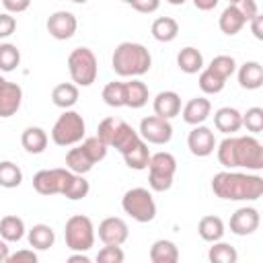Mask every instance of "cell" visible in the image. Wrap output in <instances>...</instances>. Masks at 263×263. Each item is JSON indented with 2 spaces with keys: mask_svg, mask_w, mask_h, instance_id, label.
Listing matches in <instances>:
<instances>
[{
  "mask_svg": "<svg viewBox=\"0 0 263 263\" xmlns=\"http://www.w3.org/2000/svg\"><path fill=\"white\" fill-rule=\"evenodd\" d=\"M218 148V162L232 171V168H247V171H261L263 168V144L255 136H226Z\"/></svg>",
  "mask_w": 263,
  "mask_h": 263,
  "instance_id": "1",
  "label": "cell"
},
{
  "mask_svg": "<svg viewBox=\"0 0 263 263\" xmlns=\"http://www.w3.org/2000/svg\"><path fill=\"white\" fill-rule=\"evenodd\" d=\"M245 25H247V18L240 14L236 2L228 4V6L222 10L220 18H218V27H220V31H222L224 35H230V37L236 35V33H240V29H242Z\"/></svg>",
  "mask_w": 263,
  "mask_h": 263,
  "instance_id": "20",
  "label": "cell"
},
{
  "mask_svg": "<svg viewBox=\"0 0 263 263\" xmlns=\"http://www.w3.org/2000/svg\"><path fill=\"white\" fill-rule=\"evenodd\" d=\"M84 134H86V123L78 111H64L51 127V140L58 146H74L82 142Z\"/></svg>",
  "mask_w": 263,
  "mask_h": 263,
  "instance_id": "8",
  "label": "cell"
},
{
  "mask_svg": "<svg viewBox=\"0 0 263 263\" xmlns=\"http://www.w3.org/2000/svg\"><path fill=\"white\" fill-rule=\"evenodd\" d=\"M123 95H125V107H132V109L144 107L150 99L148 86L138 78H132L129 82H123Z\"/></svg>",
  "mask_w": 263,
  "mask_h": 263,
  "instance_id": "22",
  "label": "cell"
},
{
  "mask_svg": "<svg viewBox=\"0 0 263 263\" xmlns=\"http://www.w3.org/2000/svg\"><path fill=\"white\" fill-rule=\"evenodd\" d=\"M68 72L72 78V84L76 86H90L97 80L99 64L97 55L88 47H74L68 55Z\"/></svg>",
  "mask_w": 263,
  "mask_h": 263,
  "instance_id": "4",
  "label": "cell"
},
{
  "mask_svg": "<svg viewBox=\"0 0 263 263\" xmlns=\"http://www.w3.org/2000/svg\"><path fill=\"white\" fill-rule=\"evenodd\" d=\"M218 6V0H195V8L199 10H212Z\"/></svg>",
  "mask_w": 263,
  "mask_h": 263,
  "instance_id": "50",
  "label": "cell"
},
{
  "mask_svg": "<svg viewBox=\"0 0 263 263\" xmlns=\"http://www.w3.org/2000/svg\"><path fill=\"white\" fill-rule=\"evenodd\" d=\"M261 224V216H259V210L257 208H251V205H245V208H238L232 216H230V232L236 234V236H249L253 234Z\"/></svg>",
  "mask_w": 263,
  "mask_h": 263,
  "instance_id": "12",
  "label": "cell"
},
{
  "mask_svg": "<svg viewBox=\"0 0 263 263\" xmlns=\"http://www.w3.org/2000/svg\"><path fill=\"white\" fill-rule=\"evenodd\" d=\"M150 33L156 41L171 43L179 35V23L173 16H158V18H154V23L150 27Z\"/></svg>",
  "mask_w": 263,
  "mask_h": 263,
  "instance_id": "28",
  "label": "cell"
},
{
  "mask_svg": "<svg viewBox=\"0 0 263 263\" xmlns=\"http://www.w3.org/2000/svg\"><path fill=\"white\" fill-rule=\"evenodd\" d=\"M27 238H29V245L35 251H47L55 242V232H53V228L49 224H35L27 232Z\"/></svg>",
  "mask_w": 263,
  "mask_h": 263,
  "instance_id": "30",
  "label": "cell"
},
{
  "mask_svg": "<svg viewBox=\"0 0 263 263\" xmlns=\"http://www.w3.org/2000/svg\"><path fill=\"white\" fill-rule=\"evenodd\" d=\"M4 263H39V259L33 249H21L16 253H10Z\"/></svg>",
  "mask_w": 263,
  "mask_h": 263,
  "instance_id": "44",
  "label": "cell"
},
{
  "mask_svg": "<svg viewBox=\"0 0 263 263\" xmlns=\"http://www.w3.org/2000/svg\"><path fill=\"white\" fill-rule=\"evenodd\" d=\"M177 173V158L171 152H156L148 162V185L152 191L164 193L173 187Z\"/></svg>",
  "mask_w": 263,
  "mask_h": 263,
  "instance_id": "5",
  "label": "cell"
},
{
  "mask_svg": "<svg viewBox=\"0 0 263 263\" xmlns=\"http://www.w3.org/2000/svg\"><path fill=\"white\" fill-rule=\"evenodd\" d=\"M208 259H210V263H236L238 253L232 245L218 240V242H212V247L208 251Z\"/></svg>",
  "mask_w": 263,
  "mask_h": 263,
  "instance_id": "34",
  "label": "cell"
},
{
  "mask_svg": "<svg viewBox=\"0 0 263 263\" xmlns=\"http://www.w3.org/2000/svg\"><path fill=\"white\" fill-rule=\"evenodd\" d=\"M125 253L121 247H113V245H105L99 253H97V263H123Z\"/></svg>",
  "mask_w": 263,
  "mask_h": 263,
  "instance_id": "42",
  "label": "cell"
},
{
  "mask_svg": "<svg viewBox=\"0 0 263 263\" xmlns=\"http://www.w3.org/2000/svg\"><path fill=\"white\" fill-rule=\"evenodd\" d=\"M111 66H113L115 74H119L123 78H138L152 68V55L142 43L123 41L115 47Z\"/></svg>",
  "mask_w": 263,
  "mask_h": 263,
  "instance_id": "3",
  "label": "cell"
},
{
  "mask_svg": "<svg viewBox=\"0 0 263 263\" xmlns=\"http://www.w3.org/2000/svg\"><path fill=\"white\" fill-rule=\"evenodd\" d=\"M238 84L247 90H257L263 86V68L259 62H245L238 68Z\"/></svg>",
  "mask_w": 263,
  "mask_h": 263,
  "instance_id": "23",
  "label": "cell"
},
{
  "mask_svg": "<svg viewBox=\"0 0 263 263\" xmlns=\"http://www.w3.org/2000/svg\"><path fill=\"white\" fill-rule=\"evenodd\" d=\"M21 144L29 154H41L47 148V134L43 127L37 125H29L23 129L21 134Z\"/></svg>",
  "mask_w": 263,
  "mask_h": 263,
  "instance_id": "21",
  "label": "cell"
},
{
  "mask_svg": "<svg viewBox=\"0 0 263 263\" xmlns=\"http://www.w3.org/2000/svg\"><path fill=\"white\" fill-rule=\"evenodd\" d=\"M95 162L92 158L86 154V150L82 146H76V148H70L68 154H66V168L74 175H86L88 171H92Z\"/></svg>",
  "mask_w": 263,
  "mask_h": 263,
  "instance_id": "25",
  "label": "cell"
},
{
  "mask_svg": "<svg viewBox=\"0 0 263 263\" xmlns=\"http://www.w3.org/2000/svg\"><path fill=\"white\" fill-rule=\"evenodd\" d=\"M150 148H148V144L144 142V140H140L134 148H129L125 154H123V160H125V164L129 166V168H134V171H144V168H148V162H150Z\"/></svg>",
  "mask_w": 263,
  "mask_h": 263,
  "instance_id": "32",
  "label": "cell"
},
{
  "mask_svg": "<svg viewBox=\"0 0 263 263\" xmlns=\"http://www.w3.org/2000/svg\"><path fill=\"white\" fill-rule=\"evenodd\" d=\"M249 23H251V31H253V35H255L257 39H263V16L257 14V16H253Z\"/></svg>",
  "mask_w": 263,
  "mask_h": 263,
  "instance_id": "49",
  "label": "cell"
},
{
  "mask_svg": "<svg viewBox=\"0 0 263 263\" xmlns=\"http://www.w3.org/2000/svg\"><path fill=\"white\" fill-rule=\"evenodd\" d=\"M212 191L226 201H255L263 195V177L253 173L222 171L212 177Z\"/></svg>",
  "mask_w": 263,
  "mask_h": 263,
  "instance_id": "2",
  "label": "cell"
},
{
  "mask_svg": "<svg viewBox=\"0 0 263 263\" xmlns=\"http://www.w3.org/2000/svg\"><path fill=\"white\" fill-rule=\"evenodd\" d=\"M2 6L6 8V12L8 14H18V12H25L29 6H31V2L29 0H2Z\"/></svg>",
  "mask_w": 263,
  "mask_h": 263,
  "instance_id": "46",
  "label": "cell"
},
{
  "mask_svg": "<svg viewBox=\"0 0 263 263\" xmlns=\"http://www.w3.org/2000/svg\"><path fill=\"white\" fill-rule=\"evenodd\" d=\"M45 27H47V33L53 39L66 41V39L74 37L76 27H78V21H76V16L70 10H55L53 14H49Z\"/></svg>",
  "mask_w": 263,
  "mask_h": 263,
  "instance_id": "11",
  "label": "cell"
},
{
  "mask_svg": "<svg viewBox=\"0 0 263 263\" xmlns=\"http://www.w3.org/2000/svg\"><path fill=\"white\" fill-rule=\"evenodd\" d=\"M127 236H129V228L123 218L109 216L99 224V238L103 240V245L121 247L127 240Z\"/></svg>",
  "mask_w": 263,
  "mask_h": 263,
  "instance_id": "13",
  "label": "cell"
},
{
  "mask_svg": "<svg viewBox=\"0 0 263 263\" xmlns=\"http://www.w3.org/2000/svg\"><path fill=\"white\" fill-rule=\"evenodd\" d=\"M152 109H154L156 117L171 121L173 117H177L181 113V97L175 90H162V92H158L154 97Z\"/></svg>",
  "mask_w": 263,
  "mask_h": 263,
  "instance_id": "15",
  "label": "cell"
},
{
  "mask_svg": "<svg viewBox=\"0 0 263 263\" xmlns=\"http://www.w3.org/2000/svg\"><path fill=\"white\" fill-rule=\"evenodd\" d=\"M197 232H199V236H201L205 242H218V240H222L226 228H224V222H222L220 216L210 214V216H203V218L199 220Z\"/></svg>",
  "mask_w": 263,
  "mask_h": 263,
  "instance_id": "26",
  "label": "cell"
},
{
  "mask_svg": "<svg viewBox=\"0 0 263 263\" xmlns=\"http://www.w3.org/2000/svg\"><path fill=\"white\" fill-rule=\"evenodd\" d=\"M242 125L251 134H259L263 129V109L261 107H251L247 113H242Z\"/></svg>",
  "mask_w": 263,
  "mask_h": 263,
  "instance_id": "40",
  "label": "cell"
},
{
  "mask_svg": "<svg viewBox=\"0 0 263 263\" xmlns=\"http://www.w3.org/2000/svg\"><path fill=\"white\" fill-rule=\"evenodd\" d=\"M23 103V88L16 82H4L0 86V117H12Z\"/></svg>",
  "mask_w": 263,
  "mask_h": 263,
  "instance_id": "16",
  "label": "cell"
},
{
  "mask_svg": "<svg viewBox=\"0 0 263 263\" xmlns=\"http://www.w3.org/2000/svg\"><path fill=\"white\" fill-rule=\"evenodd\" d=\"M121 208L123 212L140 222V224H146V222H152L156 218V203H154V197L148 189L144 187H134V189H127L121 197Z\"/></svg>",
  "mask_w": 263,
  "mask_h": 263,
  "instance_id": "6",
  "label": "cell"
},
{
  "mask_svg": "<svg viewBox=\"0 0 263 263\" xmlns=\"http://www.w3.org/2000/svg\"><path fill=\"white\" fill-rule=\"evenodd\" d=\"M236 6H238V10H240V14L247 18V23H249L253 16H257V14H259L257 4H255L253 0H238V2H236Z\"/></svg>",
  "mask_w": 263,
  "mask_h": 263,
  "instance_id": "48",
  "label": "cell"
},
{
  "mask_svg": "<svg viewBox=\"0 0 263 263\" xmlns=\"http://www.w3.org/2000/svg\"><path fill=\"white\" fill-rule=\"evenodd\" d=\"M187 146L193 156H210L216 150V138L214 132L208 125H195L187 136Z\"/></svg>",
  "mask_w": 263,
  "mask_h": 263,
  "instance_id": "14",
  "label": "cell"
},
{
  "mask_svg": "<svg viewBox=\"0 0 263 263\" xmlns=\"http://www.w3.org/2000/svg\"><path fill=\"white\" fill-rule=\"evenodd\" d=\"M199 88L205 92V95H218L222 88H224V84H226V80L224 78H220L218 74H214L210 68H203L201 72H199Z\"/></svg>",
  "mask_w": 263,
  "mask_h": 263,
  "instance_id": "36",
  "label": "cell"
},
{
  "mask_svg": "<svg viewBox=\"0 0 263 263\" xmlns=\"http://www.w3.org/2000/svg\"><path fill=\"white\" fill-rule=\"evenodd\" d=\"M16 31V18L8 12H0V39L10 37Z\"/></svg>",
  "mask_w": 263,
  "mask_h": 263,
  "instance_id": "45",
  "label": "cell"
},
{
  "mask_svg": "<svg viewBox=\"0 0 263 263\" xmlns=\"http://www.w3.org/2000/svg\"><path fill=\"white\" fill-rule=\"evenodd\" d=\"M23 183V171L12 160H0V187L14 189Z\"/></svg>",
  "mask_w": 263,
  "mask_h": 263,
  "instance_id": "33",
  "label": "cell"
},
{
  "mask_svg": "<svg viewBox=\"0 0 263 263\" xmlns=\"http://www.w3.org/2000/svg\"><path fill=\"white\" fill-rule=\"evenodd\" d=\"M88 191H90L88 181L82 175H74L72 181H70V185L64 191V197L66 199H72V201H78V199H84L88 195Z\"/></svg>",
  "mask_w": 263,
  "mask_h": 263,
  "instance_id": "39",
  "label": "cell"
},
{
  "mask_svg": "<svg viewBox=\"0 0 263 263\" xmlns=\"http://www.w3.org/2000/svg\"><path fill=\"white\" fill-rule=\"evenodd\" d=\"M80 146L86 150V154L92 158V162H95V164H97V162H101V160L107 156V150H109V148H107V146H105V144H103V142H101L97 136L86 138V140H84Z\"/></svg>",
  "mask_w": 263,
  "mask_h": 263,
  "instance_id": "41",
  "label": "cell"
},
{
  "mask_svg": "<svg viewBox=\"0 0 263 263\" xmlns=\"http://www.w3.org/2000/svg\"><path fill=\"white\" fill-rule=\"evenodd\" d=\"M66 263H92L84 253H74V255H70L68 259H66Z\"/></svg>",
  "mask_w": 263,
  "mask_h": 263,
  "instance_id": "51",
  "label": "cell"
},
{
  "mask_svg": "<svg viewBox=\"0 0 263 263\" xmlns=\"http://www.w3.org/2000/svg\"><path fill=\"white\" fill-rule=\"evenodd\" d=\"M117 123H119V117H105V119L99 123V127H97V138H99L107 148H109V144H111V138H113V134H115Z\"/></svg>",
  "mask_w": 263,
  "mask_h": 263,
  "instance_id": "43",
  "label": "cell"
},
{
  "mask_svg": "<svg viewBox=\"0 0 263 263\" xmlns=\"http://www.w3.org/2000/svg\"><path fill=\"white\" fill-rule=\"evenodd\" d=\"M138 134H140V138L146 144L162 146V144H168L171 142V138H173V125L166 119H160L156 115H148V117H144L140 121Z\"/></svg>",
  "mask_w": 263,
  "mask_h": 263,
  "instance_id": "10",
  "label": "cell"
},
{
  "mask_svg": "<svg viewBox=\"0 0 263 263\" xmlns=\"http://www.w3.org/2000/svg\"><path fill=\"white\" fill-rule=\"evenodd\" d=\"M177 66L185 74H197L203 70V55L199 49L187 45L177 53Z\"/></svg>",
  "mask_w": 263,
  "mask_h": 263,
  "instance_id": "29",
  "label": "cell"
},
{
  "mask_svg": "<svg viewBox=\"0 0 263 263\" xmlns=\"http://www.w3.org/2000/svg\"><path fill=\"white\" fill-rule=\"evenodd\" d=\"M214 74H218L220 78H224V80H228L234 72H236V62H234V58L232 55H216L212 62H210V66H208Z\"/></svg>",
  "mask_w": 263,
  "mask_h": 263,
  "instance_id": "37",
  "label": "cell"
},
{
  "mask_svg": "<svg viewBox=\"0 0 263 263\" xmlns=\"http://www.w3.org/2000/svg\"><path fill=\"white\" fill-rule=\"evenodd\" d=\"M150 263H179V247L173 240L160 238L150 247Z\"/></svg>",
  "mask_w": 263,
  "mask_h": 263,
  "instance_id": "27",
  "label": "cell"
},
{
  "mask_svg": "<svg viewBox=\"0 0 263 263\" xmlns=\"http://www.w3.org/2000/svg\"><path fill=\"white\" fill-rule=\"evenodd\" d=\"M140 140H142L140 134H138L129 123H125L123 119H119V123H117V127H115V134H113V138H111L109 148H115L117 152L125 154V152H127L129 148H134Z\"/></svg>",
  "mask_w": 263,
  "mask_h": 263,
  "instance_id": "19",
  "label": "cell"
},
{
  "mask_svg": "<svg viewBox=\"0 0 263 263\" xmlns=\"http://www.w3.org/2000/svg\"><path fill=\"white\" fill-rule=\"evenodd\" d=\"M78 86L72 84V82H60L58 86H53L51 90V101L55 107L64 109V111H70V107H74L78 103Z\"/></svg>",
  "mask_w": 263,
  "mask_h": 263,
  "instance_id": "24",
  "label": "cell"
},
{
  "mask_svg": "<svg viewBox=\"0 0 263 263\" xmlns=\"http://www.w3.org/2000/svg\"><path fill=\"white\" fill-rule=\"evenodd\" d=\"M74 173L68 168H43L33 177V189L39 195H64L66 187L70 185Z\"/></svg>",
  "mask_w": 263,
  "mask_h": 263,
  "instance_id": "9",
  "label": "cell"
},
{
  "mask_svg": "<svg viewBox=\"0 0 263 263\" xmlns=\"http://www.w3.org/2000/svg\"><path fill=\"white\" fill-rule=\"evenodd\" d=\"M212 113V103L205 97H193L183 107V121L189 125H203V121Z\"/></svg>",
  "mask_w": 263,
  "mask_h": 263,
  "instance_id": "17",
  "label": "cell"
},
{
  "mask_svg": "<svg viewBox=\"0 0 263 263\" xmlns=\"http://www.w3.org/2000/svg\"><path fill=\"white\" fill-rule=\"evenodd\" d=\"M21 64V51L12 43H0V72H12Z\"/></svg>",
  "mask_w": 263,
  "mask_h": 263,
  "instance_id": "35",
  "label": "cell"
},
{
  "mask_svg": "<svg viewBox=\"0 0 263 263\" xmlns=\"http://www.w3.org/2000/svg\"><path fill=\"white\" fill-rule=\"evenodd\" d=\"M25 222H23V218H18V216H14V214H8V216H4L2 220H0V236H2V240H6V242H16V240H21L23 236H25Z\"/></svg>",
  "mask_w": 263,
  "mask_h": 263,
  "instance_id": "31",
  "label": "cell"
},
{
  "mask_svg": "<svg viewBox=\"0 0 263 263\" xmlns=\"http://www.w3.org/2000/svg\"><path fill=\"white\" fill-rule=\"evenodd\" d=\"M8 255H10V251H8V242L0 238V263H4V261L8 259Z\"/></svg>",
  "mask_w": 263,
  "mask_h": 263,
  "instance_id": "52",
  "label": "cell"
},
{
  "mask_svg": "<svg viewBox=\"0 0 263 263\" xmlns=\"http://www.w3.org/2000/svg\"><path fill=\"white\" fill-rule=\"evenodd\" d=\"M4 82H6V80H4V78H2V76H0V86H2V84H4Z\"/></svg>",
  "mask_w": 263,
  "mask_h": 263,
  "instance_id": "53",
  "label": "cell"
},
{
  "mask_svg": "<svg viewBox=\"0 0 263 263\" xmlns=\"http://www.w3.org/2000/svg\"><path fill=\"white\" fill-rule=\"evenodd\" d=\"M129 6L134 8V10H138V12H154V10H158V6H160V2L158 0H134V2H129Z\"/></svg>",
  "mask_w": 263,
  "mask_h": 263,
  "instance_id": "47",
  "label": "cell"
},
{
  "mask_svg": "<svg viewBox=\"0 0 263 263\" xmlns=\"http://www.w3.org/2000/svg\"><path fill=\"white\" fill-rule=\"evenodd\" d=\"M64 238H66V247L70 251H74V253H86L95 245V226H92V220L88 216H82V214H76V216L68 218L66 226H64Z\"/></svg>",
  "mask_w": 263,
  "mask_h": 263,
  "instance_id": "7",
  "label": "cell"
},
{
  "mask_svg": "<svg viewBox=\"0 0 263 263\" xmlns=\"http://www.w3.org/2000/svg\"><path fill=\"white\" fill-rule=\"evenodd\" d=\"M214 125L218 132L222 134H234L242 127V113L234 107H220L216 113H214Z\"/></svg>",
  "mask_w": 263,
  "mask_h": 263,
  "instance_id": "18",
  "label": "cell"
},
{
  "mask_svg": "<svg viewBox=\"0 0 263 263\" xmlns=\"http://www.w3.org/2000/svg\"><path fill=\"white\" fill-rule=\"evenodd\" d=\"M103 101L109 107H125V95H123V82H107L103 88Z\"/></svg>",
  "mask_w": 263,
  "mask_h": 263,
  "instance_id": "38",
  "label": "cell"
}]
</instances>
